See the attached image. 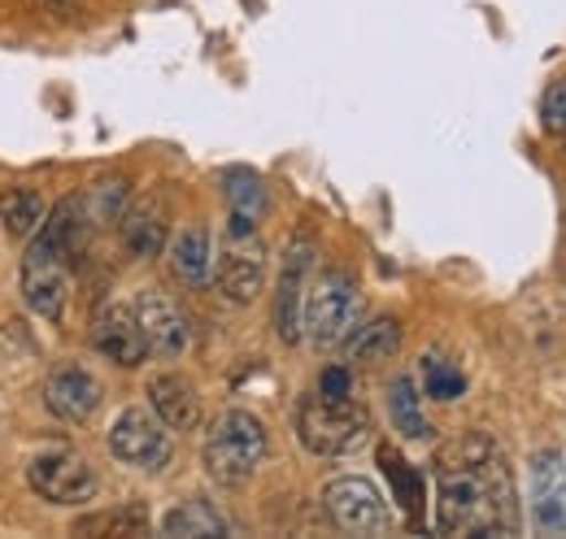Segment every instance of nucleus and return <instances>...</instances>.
Listing matches in <instances>:
<instances>
[{
	"label": "nucleus",
	"instance_id": "obj_1",
	"mask_svg": "<svg viewBox=\"0 0 566 539\" xmlns=\"http://www.w3.org/2000/svg\"><path fill=\"white\" fill-rule=\"evenodd\" d=\"M436 527L444 536H514L518 496L493 435L467 431L436 453Z\"/></svg>",
	"mask_w": 566,
	"mask_h": 539
},
{
	"label": "nucleus",
	"instance_id": "obj_2",
	"mask_svg": "<svg viewBox=\"0 0 566 539\" xmlns=\"http://www.w3.org/2000/svg\"><path fill=\"white\" fill-rule=\"evenodd\" d=\"M87 201H62L49 213V226L31 240L27 257H22V300L49 318V323H62L66 318V300H71V262L74 253L83 249V235H87Z\"/></svg>",
	"mask_w": 566,
	"mask_h": 539
},
{
	"label": "nucleus",
	"instance_id": "obj_3",
	"mask_svg": "<svg viewBox=\"0 0 566 539\" xmlns=\"http://www.w3.org/2000/svg\"><path fill=\"white\" fill-rule=\"evenodd\" d=\"M266 448H271L266 426L253 413H244V409H227V413H218L210 422L201 453H206V471H210L213 483L240 487L266 462Z\"/></svg>",
	"mask_w": 566,
	"mask_h": 539
},
{
	"label": "nucleus",
	"instance_id": "obj_4",
	"mask_svg": "<svg viewBox=\"0 0 566 539\" xmlns=\"http://www.w3.org/2000/svg\"><path fill=\"white\" fill-rule=\"evenodd\" d=\"M296 435L314 457H349L370 440V413L354 397H305L296 409Z\"/></svg>",
	"mask_w": 566,
	"mask_h": 539
},
{
	"label": "nucleus",
	"instance_id": "obj_5",
	"mask_svg": "<svg viewBox=\"0 0 566 539\" xmlns=\"http://www.w3.org/2000/svg\"><path fill=\"white\" fill-rule=\"evenodd\" d=\"M361 323V287L349 270H323L305 296V339L314 348H340Z\"/></svg>",
	"mask_w": 566,
	"mask_h": 539
},
{
	"label": "nucleus",
	"instance_id": "obj_6",
	"mask_svg": "<svg viewBox=\"0 0 566 539\" xmlns=\"http://www.w3.org/2000/svg\"><path fill=\"white\" fill-rule=\"evenodd\" d=\"M213 283L231 305L258 300V292L266 283V244L258 235V222L235 218V213L227 218L222 253H213Z\"/></svg>",
	"mask_w": 566,
	"mask_h": 539
},
{
	"label": "nucleus",
	"instance_id": "obj_7",
	"mask_svg": "<svg viewBox=\"0 0 566 539\" xmlns=\"http://www.w3.org/2000/svg\"><path fill=\"white\" fill-rule=\"evenodd\" d=\"M323 509L345 536H388V527H392L384 492L357 474H340L323 487Z\"/></svg>",
	"mask_w": 566,
	"mask_h": 539
},
{
	"label": "nucleus",
	"instance_id": "obj_8",
	"mask_svg": "<svg viewBox=\"0 0 566 539\" xmlns=\"http://www.w3.org/2000/svg\"><path fill=\"white\" fill-rule=\"evenodd\" d=\"M109 453L136 471H166L175 457L170 426L148 409H123L109 426Z\"/></svg>",
	"mask_w": 566,
	"mask_h": 539
},
{
	"label": "nucleus",
	"instance_id": "obj_9",
	"mask_svg": "<svg viewBox=\"0 0 566 539\" xmlns=\"http://www.w3.org/2000/svg\"><path fill=\"white\" fill-rule=\"evenodd\" d=\"M27 483L40 500L49 505H83L101 492V478L96 471L71 453V448H57V453H40L31 466H27Z\"/></svg>",
	"mask_w": 566,
	"mask_h": 539
},
{
	"label": "nucleus",
	"instance_id": "obj_10",
	"mask_svg": "<svg viewBox=\"0 0 566 539\" xmlns=\"http://www.w3.org/2000/svg\"><path fill=\"white\" fill-rule=\"evenodd\" d=\"M310 270H314V244L296 235L283 253L280 283H275V331L283 344L305 339V296H310Z\"/></svg>",
	"mask_w": 566,
	"mask_h": 539
},
{
	"label": "nucleus",
	"instance_id": "obj_11",
	"mask_svg": "<svg viewBox=\"0 0 566 539\" xmlns=\"http://www.w3.org/2000/svg\"><path fill=\"white\" fill-rule=\"evenodd\" d=\"M527 509H532V527H536L541 536H566V453L563 448H545V453L532 457Z\"/></svg>",
	"mask_w": 566,
	"mask_h": 539
},
{
	"label": "nucleus",
	"instance_id": "obj_12",
	"mask_svg": "<svg viewBox=\"0 0 566 539\" xmlns=\"http://www.w3.org/2000/svg\"><path fill=\"white\" fill-rule=\"evenodd\" d=\"M92 344H96V352L109 357L114 366H140L144 357H148V339H144L136 305L109 300V305L92 318Z\"/></svg>",
	"mask_w": 566,
	"mask_h": 539
},
{
	"label": "nucleus",
	"instance_id": "obj_13",
	"mask_svg": "<svg viewBox=\"0 0 566 539\" xmlns=\"http://www.w3.org/2000/svg\"><path fill=\"white\" fill-rule=\"evenodd\" d=\"M136 314H140L148 352H157V357H179V352L188 348V339H192V323H188V314L179 309V300H170L166 292H153V287L140 292Z\"/></svg>",
	"mask_w": 566,
	"mask_h": 539
},
{
	"label": "nucleus",
	"instance_id": "obj_14",
	"mask_svg": "<svg viewBox=\"0 0 566 539\" xmlns=\"http://www.w3.org/2000/svg\"><path fill=\"white\" fill-rule=\"evenodd\" d=\"M44 404L62 422H87L101 409V383L83 366H57L44 383Z\"/></svg>",
	"mask_w": 566,
	"mask_h": 539
},
{
	"label": "nucleus",
	"instance_id": "obj_15",
	"mask_svg": "<svg viewBox=\"0 0 566 539\" xmlns=\"http://www.w3.org/2000/svg\"><path fill=\"white\" fill-rule=\"evenodd\" d=\"M148 401H153V413L170 431H197V422H201V397H197V388L184 374H157L148 383Z\"/></svg>",
	"mask_w": 566,
	"mask_h": 539
},
{
	"label": "nucleus",
	"instance_id": "obj_16",
	"mask_svg": "<svg viewBox=\"0 0 566 539\" xmlns=\"http://www.w3.org/2000/svg\"><path fill=\"white\" fill-rule=\"evenodd\" d=\"M170 270H175V278L188 283V287L213 283V244L206 226H188V231L170 244Z\"/></svg>",
	"mask_w": 566,
	"mask_h": 539
},
{
	"label": "nucleus",
	"instance_id": "obj_17",
	"mask_svg": "<svg viewBox=\"0 0 566 539\" xmlns=\"http://www.w3.org/2000/svg\"><path fill=\"white\" fill-rule=\"evenodd\" d=\"M401 348V323L397 318H375V323H357V331L345 339V357L349 366H384L392 361Z\"/></svg>",
	"mask_w": 566,
	"mask_h": 539
},
{
	"label": "nucleus",
	"instance_id": "obj_18",
	"mask_svg": "<svg viewBox=\"0 0 566 539\" xmlns=\"http://www.w3.org/2000/svg\"><path fill=\"white\" fill-rule=\"evenodd\" d=\"M123 244L136 257H157L166 244V209L157 201H140L123 213Z\"/></svg>",
	"mask_w": 566,
	"mask_h": 539
},
{
	"label": "nucleus",
	"instance_id": "obj_19",
	"mask_svg": "<svg viewBox=\"0 0 566 539\" xmlns=\"http://www.w3.org/2000/svg\"><path fill=\"white\" fill-rule=\"evenodd\" d=\"M161 531L166 536H227V518L210 509L206 500H184L179 509H170L161 518Z\"/></svg>",
	"mask_w": 566,
	"mask_h": 539
},
{
	"label": "nucleus",
	"instance_id": "obj_20",
	"mask_svg": "<svg viewBox=\"0 0 566 539\" xmlns=\"http://www.w3.org/2000/svg\"><path fill=\"white\" fill-rule=\"evenodd\" d=\"M388 409H392V422H397V431H401L406 440H427V435H431V422L423 418V401H419L415 379L401 374V379L388 388Z\"/></svg>",
	"mask_w": 566,
	"mask_h": 539
},
{
	"label": "nucleus",
	"instance_id": "obj_21",
	"mask_svg": "<svg viewBox=\"0 0 566 539\" xmlns=\"http://www.w3.org/2000/svg\"><path fill=\"white\" fill-rule=\"evenodd\" d=\"M222 192H227V204H231L235 218L258 222L266 213V188H262V179L253 170H227L222 175Z\"/></svg>",
	"mask_w": 566,
	"mask_h": 539
},
{
	"label": "nucleus",
	"instance_id": "obj_22",
	"mask_svg": "<svg viewBox=\"0 0 566 539\" xmlns=\"http://www.w3.org/2000/svg\"><path fill=\"white\" fill-rule=\"evenodd\" d=\"M0 222L9 226V235H31L44 222V201L31 188H9L0 192Z\"/></svg>",
	"mask_w": 566,
	"mask_h": 539
},
{
	"label": "nucleus",
	"instance_id": "obj_23",
	"mask_svg": "<svg viewBox=\"0 0 566 539\" xmlns=\"http://www.w3.org/2000/svg\"><path fill=\"white\" fill-rule=\"evenodd\" d=\"M148 531V514L140 505H127V509H109V514H96V518H78L74 522V536H144Z\"/></svg>",
	"mask_w": 566,
	"mask_h": 539
},
{
	"label": "nucleus",
	"instance_id": "obj_24",
	"mask_svg": "<svg viewBox=\"0 0 566 539\" xmlns=\"http://www.w3.org/2000/svg\"><path fill=\"white\" fill-rule=\"evenodd\" d=\"M423 392L431 401H458L462 392H467V374L453 366V361H444V357H423Z\"/></svg>",
	"mask_w": 566,
	"mask_h": 539
},
{
	"label": "nucleus",
	"instance_id": "obj_25",
	"mask_svg": "<svg viewBox=\"0 0 566 539\" xmlns=\"http://www.w3.org/2000/svg\"><path fill=\"white\" fill-rule=\"evenodd\" d=\"M541 123L549 135H566V78L549 83V92L541 101Z\"/></svg>",
	"mask_w": 566,
	"mask_h": 539
},
{
	"label": "nucleus",
	"instance_id": "obj_26",
	"mask_svg": "<svg viewBox=\"0 0 566 539\" xmlns=\"http://www.w3.org/2000/svg\"><path fill=\"white\" fill-rule=\"evenodd\" d=\"M123 201H127V183H123V179H118V183H101V188L92 192V218H96V222H114Z\"/></svg>",
	"mask_w": 566,
	"mask_h": 539
},
{
	"label": "nucleus",
	"instance_id": "obj_27",
	"mask_svg": "<svg viewBox=\"0 0 566 539\" xmlns=\"http://www.w3.org/2000/svg\"><path fill=\"white\" fill-rule=\"evenodd\" d=\"M318 397H332V401H340V397H354V366L345 361V366H327L323 374H318V388H314Z\"/></svg>",
	"mask_w": 566,
	"mask_h": 539
},
{
	"label": "nucleus",
	"instance_id": "obj_28",
	"mask_svg": "<svg viewBox=\"0 0 566 539\" xmlns=\"http://www.w3.org/2000/svg\"><path fill=\"white\" fill-rule=\"evenodd\" d=\"M379 462H384V471H388V478L406 492V509H415L419 505V483H415V474L406 471V462L392 453V448H379Z\"/></svg>",
	"mask_w": 566,
	"mask_h": 539
}]
</instances>
